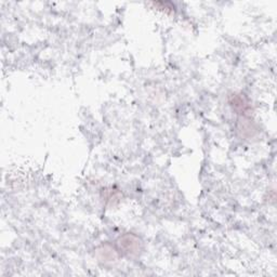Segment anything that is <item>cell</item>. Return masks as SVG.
Wrapping results in <instances>:
<instances>
[{
    "mask_svg": "<svg viewBox=\"0 0 277 277\" xmlns=\"http://www.w3.org/2000/svg\"><path fill=\"white\" fill-rule=\"evenodd\" d=\"M118 246L124 254L128 256H137L141 250V241L134 235L126 234L119 238Z\"/></svg>",
    "mask_w": 277,
    "mask_h": 277,
    "instance_id": "1",
    "label": "cell"
},
{
    "mask_svg": "<svg viewBox=\"0 0 277 277\" xmlns=\"http://www.w3.org/2000/svg\"><path fill=\"white\" fill-rule=\"evenodd\" d=\"M231 105L234 107L235 111L246 113L250 106L248 100L244 97V95H233L231 98Z\"/></svg>",
    "mask_w": 277,
    "mask_h": 277,
    "instance_id": "2",
    "label": "cell"
}]
</instances>
